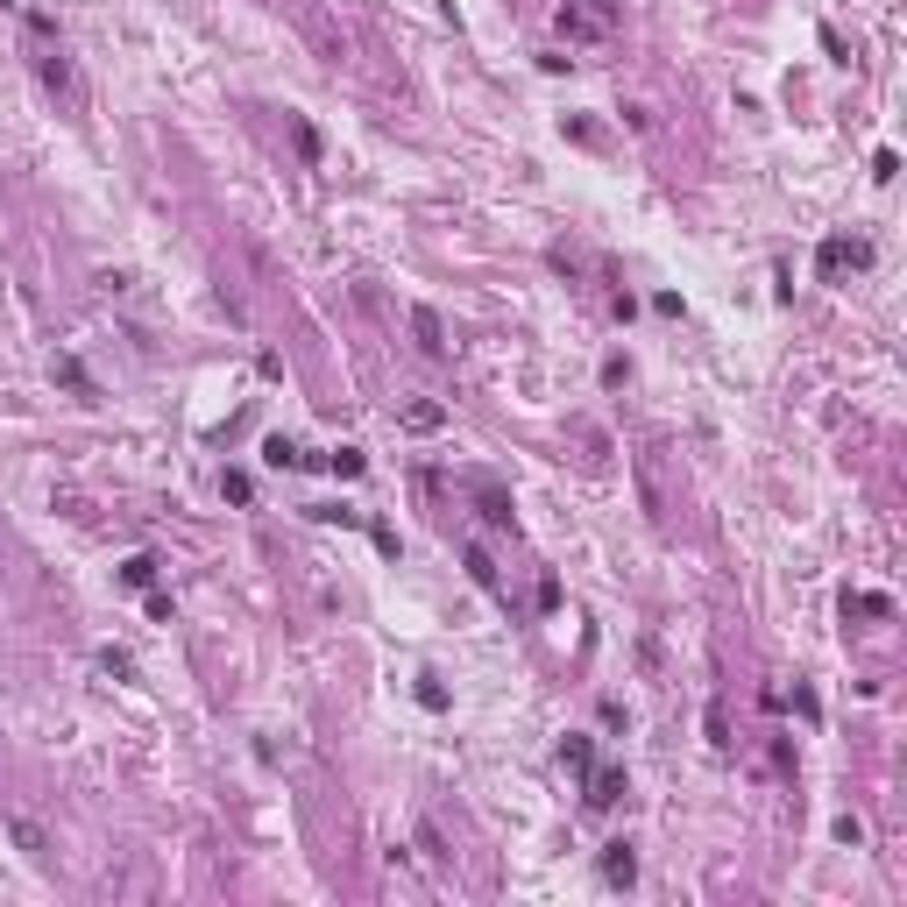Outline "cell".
Here are the masks:
<instances>
[{
    "label": "cell",
    "instance_id": "cell-1",
    "mask_svg": "<svg viewBox=\"0 0 907 907\" xmlns=\"http://www.w3.org/2000/svg\"><path fill=\"white\" fill-rule=\"evenodd\" d=\"M298 29H305V43H312L326 64H341V57H348V36L334 29V15H326L319 0H305V8H298Z\"/></svg>",
    "mask_w": 907,
    "mask_h": 907
},
{
    "label": "cell",
    "instance_id": "cell-4",
    "mask_svg": "<svg viewBox=\"0 0 907 907\" xmlns=\"http://www.w3.org/2000/svg\"><path fill=\"white\" fill-rule=\"evenodd\" d=\"M872 249L865 241H822V277H844V270H865Z\"/></svg>",
    "mask_w": 907,
    "mask_h": 907
},
{
    "label": "cell",
    "instance_id": "cell-6",
    "mask_svg": "<svg viewBox=\"0 0 907 907\" xmlns=\"http://www.w3.org/2000/svg\"><path fill=\"white\" fill-rule=\"evenodd\" d=\"M411 334H419V348H426L433 362L447 355V326H440V312H433V305H411Z\"/></svg>",
    "mask_w": 907,
    "mask_h": 907
},
{
    "label": "cell",
    "instance_id": "cell-3",
    "mask_svg": "<svg viewBox=\"0 0 907 907\" xmlns=\"http://www.w3.org/2000/svg\"><path fill=\"white\" fill-rule=\"evenodd\" d=\"M610 22H617V8H610V0H589V8H560V36H567V43L610 36Z\"/></svg>",
    "mask_w": 907,
    "mask_h": 907
},
{
    "label": "cell",
    "instance_id": "cell-17",
    "mask_svg": "<svg viewBox=\"0 0 907 907\" xmlns=\"http://www.w3.org/2000/svg\"><path fill=\"white\" fill-rule=\"evenodd\" d=\"M220 497H227V504H249L256 489H249V475H234V468H227V475H220Z\"/></svg>",
    "mask_w": 907,
    "mask_h": 907
},
{
    "label": "cell",
    "instance_id": "cell-16",
    "mask_svg": "<svg viewBox=\"0 0 907 907\" xmlns=\"http://www.w3.org/2000/svg\"><path fill=\"white\" fill-rule=\"evenodd\" d=\"M482 518L489 525H511V497H504V489H482Z\"/></svg>",
    "mask_w": 907,
    "mask_h": 907
},
{
    "label": "cell",
    "instance_id": "cell-14",
    "mask_svg": "<svg viewBox=\"0 0 907 907\" xmlns=\"http://www.w3.org/2000/svg\"><path fill=\"white\" fill-rule=\"evenodd\" d=\"M121 582H128V589H149V582H156V560H149V553H135V560L121 567Z\"/></svg>",
    "mask_w": 907,
    "mask_h": 907
},
{
    "label": "cell",
    "instance_id": "cell-13",
    "mask_svg": "<svg viewBox=\"0 0 907 907\" xmlns=\"http://www.w3.org/2000/svg\"><path fill=\"white\" fill-rule=\"evenodd\" d=\"M419 851H426V865H447L454 851H447V837L433 830V822H419Z\"/></svg>",
    "mask_w": 907,
    "mask_h": 907
},
{
    "label": "cell",
    "instance_id": "cell-12",
    "mask_svg": "<svg viewBox=\"0 0 907 907\" xmlns=\"http://www.w3.org/2000/svg\"><path fill=\"white\" fill-rule=\"evenodd\" d=\"M560 766H567V773H589V766H596L589 737H567V745H560Z\"/></svg>",
    "mask_w": 907,
    "mask_h": 907
},
{
    "label": "cell",
    "instance_id": "cell-15",
    "mask_svg": "<svg viewBox=\"0 0 907 907\" xmlns=\"http://www.w3.org/2000/svg\"><path fill=\"white\" fill-rule=\"evenodd\" d=\"M440 419H447V411H440V404H411V411H404V426H411V433H433Z\"/></svg>",
    "mask_w": 907,
    "mask_h": 907
},
{
    "label": "cell",
    "instance_id": "cell-2",
    "mask_svg": "<svg viewBox=\"0 0 907 907\" xmlns=\"http://www.w3.org/2000/svg\"><path fill=\"white\" fill-rule=\"evenodd\" d=\"M659 468H667V447H638V504L652 518H667L674 504H667V475H659Z\"/></svg>",
    "mask_w": 907,
    "mask_h": 907
},
{
    "label": "cell",
    "instance_id": "cell-18",
    "mask_svg": "<svg viewBox=\"0 0 907 907\" xmlns=\"http://www.w3.org/2000/svg\"><path fill=\"white\" fill-rule=\"evenodd\" d=\"M57 376H64V383H71V390H78V397H93V383H86V369H78V362H71V355H64V362H57Z\"/></svg>",
    "mask_w": 907,
    "mask_h": 907
},
{
    "label": "cell",
    "instance_id": "cell-9",
    "mask_svg": "<svg viewBox=\"0 0 907 907\" xmlns=\"http://www.w3.org/2000/svg\"><path fill=\"white\" fill-rule=\"evenodd\" d=\"M603 879H610V886H631V879H638V858H631V844H610V851H603Z\"/></svg>",
    "mask_w": 907,
    "mask_h": 907
},
{
    "label": "cell",
    "instance_id": "cell-10",
    "mask_svg": "<svg viewBox=\"0 0 907 907\" xmlns=\"http://www.w3.org/2000/svg\"><path fill=\"white\" fill-rule=\"evenodd\" d=\"M263 461H270V468H312V454H305L298 440H270V447H263Z\"/></svg>",
    "mask_w": 907,
    "mask_h": 907
},
{
    "label": "cell",
    "instance_id": "cell-5",
    "mask_svg": "<svg viewBox=\"0 0 907 907\" xmlns=\"http://www.w3.org/2000/svg\"><path fill=\"white\" fill-rule=\"evenodd\" d=\"M36 78H43L50 93H64V100L78 93V78H71V57H64V50H36Z\"/></svg>",
    "mask_w": 907,
    "mask_h": 907
},
{
    "label": "cell",
    "instance_id": "cell-11",
    "mask_svg": "<svg viewBox=\"0 0 907 907\" xmlns=\"http://www.w3.org/2000/svg\"><path fill=\"white\" fill-rule=\"evenodd\" d=\"M461 560H468V574H475V582H482V589H504V574H497V560H489L482 546H468Z\"/></svg>",
    "mask_w": 907,
    "mask_h": 907
},
{
    "label": "cell",
    "instance_id": "cell-7",
    "mask_svg": "<svg viewBox=\"0 0 907 907\" xmlns=\"http://www.w3.org/2000/svg\"><path fill=\"white\" fill-rule=\"evenodd\" d=\"M617 801H624V773L617 766H603V773L589 766V808H617Z\"/></svg>",
    "mask_w": 907,
    "mask_h": 907
},
{
    "label": "cell",
    "instance_id": "cell-8",
    "mask_svg": "<svg viewBox=\"0 0 907 907\" xmlns=\"http://www.w3.org/2000/svg\"><path fill=\"white\" fill-rule=\"evenodd\" d=\"M8 844H15V851H29V858H43V851H50V837L36 830L29 815H8Z\"/></svg>",
    "mask_w": 907,
    "mask_h": 907
},
{
    "label": "cell",
    "instance_id": "cell-19",
    "mask_svg": "<svg viewBox=\"0 0 907 907\" xmlns=\"http://www.w3.org/2000/svg\"><path fill=\"white\" fill-rule=\"evenodd\" d=\"M291 142H298V156H305V163H319V135H312V128H305V121H298V128H291Z\"/></svg>",
    "mask_w": 907,
    "mask_h": 907
}]
</instances>
